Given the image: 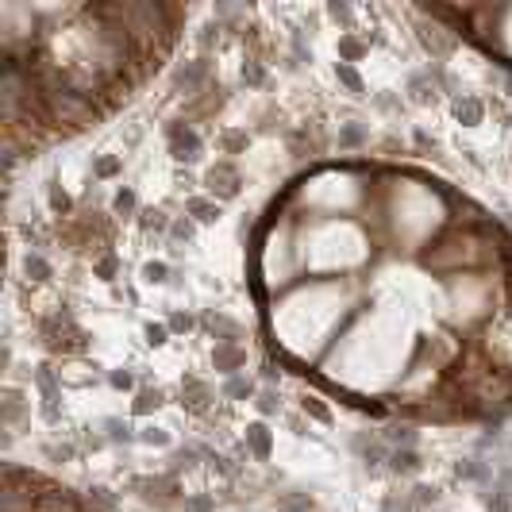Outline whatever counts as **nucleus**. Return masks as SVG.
<instances>
[{
    "mask_svg": "<svg viewBox=\"0 0 512 512\" xmlns=\"http://www.w3.org/2000/svg\"><path fill=\"white\" fill-rule=\"evenodd\" d=\"M412 351V320L401 308L385 305L359 316L328 359V378L355 393H378L397 382Z\"/></svg>",
    "mask_w": 512,
    "mask_h": 512,
    "instance_id": "obj_1",
    "label": "nucleus"
},
{
    "mask_svg": "<svg viewBox=\"0 0 512 512\" xmlns=\"http://www.w3.org/2000/svg\"><path fill=\"white\" fill-rule=\"evenodd\" d=\"M343 312L347 293L339 285H308L274 308V335L293 359H312L320 347H328Z\"/></svg>",
    "mask_w": 512,
    "mask_h": 512,
    "instance_id": "obj_2",
    "label": "nucleus"
},
{
    "mask_svg": "<svg viewBox=\"0 0 512 512\" xmlns=\"http://www.w3.org/2000/svg\"><path fill=\"white\" fill-rule=\"evenodd\" d=\"M370 247L359 224L351 220H320L297 235V258L308 270H351L366 262Z\"/></svg>",
    "mask_w": 512,
    "mask_h": 512,
    "instance_id": "obj_3",
    "label": "nucleus"
},
{
    "mask_svg": "<svg viewBox=\"0 0 512 512\" xmlns=\"http://www.w3.org/2000/svg\"><path fill=\"white\" fill-rule=\"evenodd\" d=\"M393 220L401 224V239H428L439 224L436 189L420 181H401L393 189Z\"/></svg>",
    "mask_w": 512,
    "mask_h": 512,
    "instance_id": "obj_4",
    "label": "nucleus"
},
{
    "mask_svg": "<svg viewBox=\"0 0 512 512\" xmlns=\"http://www.w3.org/2000/svg\"><path fill=\"white\" fill-rule=\"evenodd\" d=\"M301 197H305V205H312V208H324V212H339V208L359 205L362 189H359V181L351 178V174H339V170H324V174H316L312 181H305Z\"/></svg>",
    "mask_w": 512,
    "mask_h": 512,
    "instance_id": "obj_5",
    "label": "nucleus"
},
{
    "mask_svg": "<svg viewBox=\"0 0 512 512\" xmlns=\"http://www.w3.org/2000/svg\"><path fill=\"white\" fill-rule=\"evenodd\" d=\"M297 270H301L297 247H289L285 235L274 231V235L266 239V247H262V282L270 285V289H282Z\"/></svg>",
    "mask_w": 512,
    "mask_h": 512,
    "instance_id": "obj_6",
    "label": "nucleus"
},
{
    "mask_svg": "<svg viewBox=\"0 0 512 512\" xmlns=\"http://www.w3.org/2000/svg\"><path fill=\"white\" fill-rule=\"evenodd\" d=\"M501 20H505V27H501V35H505V51L512 54V8L509 12H501Z\"/></svg>",
    "mask_w": 512,
    "mask_h": 512,
    "instance_id": "obj_7",
    "label": "nucleus"
}]
</instances>
